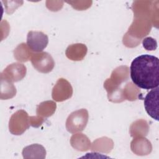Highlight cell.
Here are the masks:
<instances>
[{
  "label": "cell",
  "instance_id": "1",
  "mask_svg": "<svg viewBox=\"0 0 159 159\" xmlns=\"http://www.w3.org/2000/svg\"><path fill=\"white\" fill-rule=\"evenodd\" d=\"M130 75L133 83L141 89L148 90L158 87V58L148 54L137 57L131 63Z\"/></svg>",
  "mask_w": 159,
  "mask_h": 159
},
{
  "label": "cell",
  "instance_id": "6",
  "mask_svg": "<svg viewBox=\"0 0 159 159\" xmlns=\"http://www.w3.org/2000/svg\"><path fill=\"white\" fill-rule=\"evenodd\" d=\"M22 154H42L45 156L46 152L43 146L36 143L25 147L22 151Z\"/></svg>",
  "mask_w": 159,
  "mask_h": 159
},
{
  "label": "cell",
  "instance_id": "4",
  "mask_svg": "<svg viewBox=\"0 0 159 159\" xmlns=\"http://www.w3.org/2000/svg\"><path fill=\"white\" fill-rule=\"evenodd\" d=\"M158 87L152 89L144 98V107L152 119L158 120Z\"/></svg>",
  "mask_w": 159,
  "mask_h": 159
},
{
  "label": "cell",
  "instance_id": "3",
  "mask_svg": "<svg viewBox=\"0 0 159 159\" xmlns=\"http://www.w3.org/2000/svg\"><path fill=\"white\" fill-rule=\"evenodd\" d=\"M48 36L40 31H29L27 35V45L34 52H41L47 46Z\"/></svg>",
  "mask_w": 159,
  "mask_h": 159
},
{
  "label": "cell",
  "instance_id": "7",
  "mask_svg": "<svg viewBox=\"0 0 159 159\" xmlns=\"http://www.w3.org/2000/svg\"><path fill=\"white\" fill-rule=\"evenodd\" d=\"M142 44L143 48L147 50H155L157 48V42L155 39L148 37L145 38L142 41Z\"/></svg>",
  "mask_w": 159,
  "mask_h": 159
},
{
  "label": "cell",
  "instance_id": "5",
  "mask_svg": "<svg viewBox=\"0 0 159 159\" xmlns=\"http://www.w3.org/2000/svg\"><path fill=\"white\" fill-rule=\"evenodd\" d=\"M33 55L31 61L37 70L42 73H48L52 70L55 63L50 54L42 52Z\"/></svg>",
  "mask_w": 159,
  "mask_h": 159
},
{
  "label": "cell",
  "instance_id": "2",
  "mask_svg": "<svg viewBox=\"0 0 159 159\" xmlns=\"http://www.w3.org/2000/svg\"><path fill=\"white\" fill-rule=\"evenodd\" d=\"M88 112L85 109L72 112L68 117L66 127L67 130L71 133L83 130L88 122Z\"/></svg>",
  "mask_w": 159,
  "mask_h": 159
}]
</instances>
